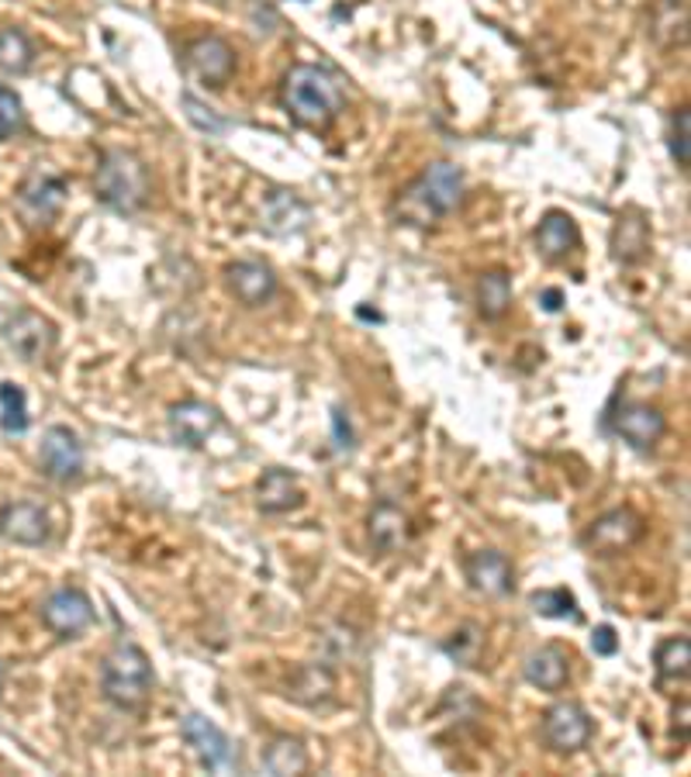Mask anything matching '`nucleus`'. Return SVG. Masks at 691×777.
Returning <instances> with one entry per match:
<instances>
[{
	"mask_svg": "<svg viewBox=\"0 0 691 777\" xmlns=\"http://www.w3.org/2000/svg\"><path fill=\"white\" fill-rule=\"evenodd\" d=\"M256 505H259V511H267V515L301 508L305 505L301 480L291 470H267L256 484Z\"/></svg>",
	"mask_w": 691,
	"mask_h": 777,
	"instance_id": "19",
	"label": "nucleus"
},
{
	"mask_svg": "<svg viewBox=\"0 0 691 777\" xmlns=\"http://www.w3.org/2000/svg\"><path fill=\"white\" fill-rule=\"evenodd\" d=\"M688 14H684V4L681 0H660L657 4V11H653V39L660 42V45H684V39H688Z\"/></svg>",
	"mask_w": 691,
	"mask_h": 777,
	"instance_id": "26",
	"label": "nucleus"
},
{
	"mask_svg": "<svg viewBox=\"0 0 691 777\" xmlns=\"http://www.w3.org/2000/svg\"><path fill=\"white\" fill-rule=\"evenodd\" d=\"M181 733L187 739V746L197 754L200 767L212 770V774H236L243 767V757H239V746L228 739L212 718L205 715H187L181 723Z\"/></svg>",
	"mask_w": 691,
	"mask_h": 777,
	"instance_id": "5",
	"label": "nucleus"
},
{
	"mask_svg": "<svg viewBox=\"0 0 691 777\" xmlns=\"http://www.w3.org/2000/svg\"><path fill=\"white\" fill-rule=\"evenodd\" d=\"M94 194L101 205L122 215H135L146 208L149 200V169L135 153L128 149H107L101 156L97 177H94Z\"/></svg>",
	"mask_w": 691,
	"mask_h": 777,
	"instance_id": "3",
	"label": "nucleus"
},
{
	"mask_svg": "<svg viewBox=\"0 0 691 777\" xmlns=\"http://www.w3.org/2000/svg\"><path fill=\"white\" fill-rule=\"evenodd\" d=\"M187 66L200 83L225 86L228 76H233V70H236V52L225 39L205 35V39H197V42L187 45Z\"/></svg>",
	"mask_w": 691,
	"mask_h": 777,
	"instance_id": "12",
	"label": "nucleus"
},
{
	"mask_svg": "<svg viewBox=\"0 0 691 777\" xmlns=\"http://www.w3.org/2000/svg\"><path fill=\"white\" fill-rule=\"evenodd\" d=\"M332 687H336V677L326 667L308 664V667L298 671V677L291 681V691H287V695H291L295 702H301V705H319V702H326L332 695Z\"/></svg>",
	"mask_w": 691,
	"mask_h": 777,
	"instance_id": "28",
	"label": "nucleus"
},
{
	"mask_svg": "<svg viewBox=\"0 0 691 777\" xmlns=\"http://www.w3.org/2000/svg\"><path fill=\"white\" fill-rule=\"evenodd\" d=\"M32 63H35L32 39H28L21 28H4V32H0V70L21 76L32 70Z\"/></svg>",
	"mask_w": 691,
	"mask_h": 777,
	"instance_id": "27",
	"label": "nucleus"
},
{
	"mask_svg": "<svg viewBox=\"0 0 691 777\" xmlns=\"http://www.w3.org/2000/svg\"><path fill=\"white\" fill-rule=\"evenodd\" d=\"M332 425H336V449H350L353 446V432H350V422H346L342 412H332Z\"/></svg>",
	"mask_w": 691,
	"mask_h": 777,
	"instance_id": "36",
	"label": "nucleus"
},
{
	"mask_svg": "<svg viewBox=\"0 0 691 777\" xmlns=\"http://www.w3.org/2000/svg\"><path fill=\"white\" fill-rule=\"evenodd\" d=\"M39 459H42L45 477L66 484V480H76L83 470V446L66 425H52L42 436Z\"/></svg>",
	"mask_w": 691,
	"mask_h": 777,
	"instance_id": "11",
	"label": "nucleus"
},
{
	"mask_svg": "<svg viewBox=\"0 0 691 777\" xmlns=\"http://www.w3.org/2000/svg\"><path fill=\"white\" fill-rule=\"evenodd\" d=\"M218 428V412L205 401H181V405L169 408V432L181 446H205L208 436Z\"/></svg>",
	"mask_w": 691,
	"mask_h": 777,
	"instance_id": "14",
	"label": "nucleus"
},
{
	"mask_svg": "<svg viewBox=\"0 0 691 777\" xmlns=\"http://www.w3.org/2000/svg\"><path fill=\"white\" fill-rule=\"evenodd\" d=\"M367 526H370V546L378 553H401L412 539L409 515L401 511L394 501H381L378 508H373Z\"/></svg>",
	"mask_w": 691,
	"mask_h": 777,
	"instance_id": "16",
	"label": "nucleus"
},
{
	"mask_svg": "<svg viewBox=\"0 0 691 777\" xmlns=\"http://www.w3.org/2000/svg\"><path fill=\"white\" fill-rule=\"evenodd\" d=\"M280 101H283L287 114L305 128H326L342 111L339 83L322 66H311V63L291 66V73L283 76Z\"/></svg>",
	"mask_w": 691,
	"mask_h": 777,
	"instance_id": "1",
	"label": "nucleus"
},
{
	"mask_svg": "<svg viewBox=\"0 0 691 777\" xmlns=\"http://www.w3.org/2000/svg\"><path fill=\"white\" fill-rule=\"evenodd\" d=\"M63 200H66L63 177H55V173H45V169H35L18 190V211L24 215L28 225H45V221H52L55 215L63 211Z\"/></svg>",
	"mask_w": 691,
	"mask_h": 777,
	"instance_id": "9",
	"label": "nucleus"
},
{
	"mask_svg": "<svg viewBox=\"0 0 691 777\" xmlns=\"http://www.w3.org/2000/svg\"><path fill=\"white\" fill-rule=\"evenodd\" d=\"M653 664H657V674L660 681H684L688 671H691V643L688 636H671L657 646L653 653Z\"/></svg>",
	"mask_w": 691,
	"mask_h": 777,
	"instance_id": "29",
	"label": "nucleus"
},
{
	"mask_svg": "<svg viewBox=\"0 0 691 777\" xmlns=\"http://www.w3.org/2000/svg\"><path fill=\"white\" fill-rule=\"evenodd\" d=\"M28 397L18 384H0V428L8 432V436H24L28 432Z\"/></svg>",
	"mask_w": 691,
	"mask_h": 777,
	"instance_id": "31",
	"label": "nucleus"
},
{
	"mask_svg": "<svg viewBox=\"0 0 691 777\" xmlns=\"http://www.w3.org/2000/svg\"><path fill=\"white\" fill-rule=\"evenodd\" d=\"M640 536H643V518L632 508H612L601 518H595L581 542L598 557H616V553L629 550Z\"/></svg>",
	"mask_w": 691,
	"mask_h": 777,
	"instance_id": "7",
	"label": "nucleus"
},
{
	"mask_svg": "<svg viewBox=\"0 0 691 777\" xmlns=\"http://www.w3.org/2000/svg\"><path fill=\"white\" fill-rule=\"evenodd\" d=\"M460 197H464V173L453 163H432L422 177L401 194L398 215L409 225H432L436 218L450 215Z\"/></svg>",
	"mask_w": 691,
	"mask_h": 777,
	"instance_id": "2",
	"label": "nucleus"
},
{
	"mask_svg": "<svg viewBox=\"0 0 691 777\" xmlns=\"http://www.w3.org/2000/svg\"><path fill=\"white\" fill-rule=\"evenodd\" d=\"M467 581L474 591L487 594V598H502L512 591V563L505 560V553L498 550H481V553H471L467 563Z\"/></svg>",
	"mask_w": 691,
	"mask_h": 777,
	"instance_id": "18",
	"label": "nucleus"
},
{
	"mask_svg": "<svg viewBox=\"0 0 691 777\" xmlns=\"http://www.w3.org/2000/svg\"><path fill=\"white\" fill-rule=\"evenodd\" d=\"M42 622L63 640H73L94 622V604L76 588H60L42 601Z\"/></svg>",
	"mask_w": 691,
	"mask_h": 777,
	"instance_id": "10",
	"label": "nucleus"
},
{
	"mask_svg": "<svg viewBox=\"0 0 691 777\" xmlns=\"http://www.w3.org/2000/svg\"><path fill=\"white\" fill-rule=\"evenodd\" d=\"M612 428H616V436H622L629 446H637V449H650L660 443V436H664V415H660L657 408L650 405H637V401H629V405H619L616 415H612Z\"/></svg>",
	"mask_w": 691,
	"mask_h": 777,
	"instance_id": "13",
	"label": "nucleus"
},
{
	"mask_svg": "<svg viewBox=\"0 0 691 777\" xmlns=\"http://www.w3.org/2000/svg\"><path fill=\"white\" fill-rule=\"evenodd\" d=\"M529 609H533L539 619H567V622H581L578 598H574L567 588L533 591V594H529Z\"/></svg>",
	"mask_w": 691,
	"mask_h": 777,
	"instance_id": "30",
	"label": "nucleus"
},
{
	"mask_svg": "<svg viewBox=\"0 0 691 777\" xmlns=\"http://www.w3.org/2000/svg\"><path fill=\"white\" fill-rule=\"evenodd\" d=\"M674 726H681V739L688 736V702H681V708L674 712Z\"/></svg>",
	"mask_w": 691,
	"mask_h": 777,
	"instance_id": "38",
	"label": "nucleus"
},
{
	"mask_svg": "<svg viewBox=\"0 0 691 777\" xmlns=\"http://www.w3.org/2000/svg\"><path fill=\"white\" fill-rule=\"evenodd\" d=\"M591 650H595L598 656H612V653L619 650L616 629H612V625H598V629L591 632Z\"/></svg>",
	"mask_w": 691,
	"mask_h": 777,
	"instance_id": "35",
	"label": "nucleus"
},
{
	"mask_svg": "<svg viewBox=\"0 0 691 777\" xmlns=\"http://www.w3.org/2000/svg\"><path fill=\"white\" fill-rule=\"evenodd\" d=\"M308 767V754H305V746L301 739L295 736H277L267 750H264V770L267 774H301Z\"/></svg>",
	"mask_w": 691,
	"mask_h": 777,
	"instance_id": "25",
	"label": "nucleus"
},
{
	"mask_svg": "<svg viewBox=\"0 0 691 777\" xmlns=\"http://www.w3.org/2000/svg\"><path fill=\"white\" fill-rule=\"evenodd\" d=\"M508 304H512V280H508V273L505 270H487V273H481V280H477V308H481V314L484 319H502V314L508 311Z\"/></svg>",
	"mask_w": 691,
	"mask_h": 777,
	"instance_id": "24",
	"label": "nucleus"
},
{
	"mask_svg": "<svg viewBox=\"0 0 691 777\" xmlns=\"http://www.w3.org/2000/svg\"><path fill=\"white\" fill-rule=\"evenodd\" d=\"M308 221V208L291 194V190H274L264 205V225L270 228L274 236H287V232H298V228Z\"/></svg>",
	"mask_w": 691,
	"mask_h": 777,
	"instance_id": "22",
	"label": "nucleus"
},
{
	"mask_svg": "<svg viewBox=\"0 0 691 777\" xmlns=\"http://www.w3.org/2000/svg\"><path fill=\"white\" fill-rule=\"evenodd\" d=\"M539 304H543L546 311H560V308H564V294L557 291V287H550V291H543Z\"/></svg>",
	"mask_w": 691,
	"mask_h": 777,
	"instance_id": "37",
	"label": "nucleus"
},
{
	"mask_svg": "<svg viewBox=\"0 0 691 777\" xmlns=\"http://www.w3.org/2000/svg\"><path fill=\"white\" fill-rule=\"evenodd\" d=\"M543 739L557 754H578L591 739V718L578 702H557L543 715Z\"/></svg>",
	"mask_w": 691,
	"mask_h": 777,
	"instance_id": "8",
	"label": "nucleus"
},
{
	"mask_svg": "<svg viewBox=\"0 0 691 777\" xmlns=\"http://www.w3.org/2000/svg\"><path fill=\"white\" fill-rule=\"evenodd\" d=\"M688 132H691V114H688V107H681V111L674 114V132H671V153H674V159H678L681 169H688V163H691Z\"/></svg>",
	"mask_w": 691,
	"mask_h": 777,
	"instance_id": "34",
	"label": "nucleus"
},
{
	"mask_svg": "<svg viewBox=\"0 0 691 777\" xmlns=\"http://www.w3.org/2000/svg\"><path fill=\"white\" fill-rule=\"evenodd\" d=\"M0 339L21 363H42L55 345V325L39 311H18L0 329Z\"/></svg>",
	"mask_w": 691,
	"mask_h": 777,
	"instance_id": "6",
	"label": "nucleus"
},
{
	"mask_svg": "<svg viewBox=\"0 0 691 777\" xmlns=\"http://www.w3.org/2000/svg\"><path fill=\"white\" fill-rule=\"evenodd\" d=\"M523 674L539 691H560L570 677V660L560 646H539L526 656Z\"/></svg>",
	"mask_w": 691,
	"mask_h": 777,
	"instance_id": "20",
	"label": "nucleus"
},
{
	"mask_svg": "<svg viewBox=\"0 0 691 777\" xmlns=\"http://www.w3.org/2000/svg\"><path fill=\"white\" fill-rule=\"evenodd\" d=\"M536 246L546 259H564L574 252L578 246V228H574V218L564 211H550L539 221V232H536Z\"/></svg>",
	"mask_w": 691,
	"mask_h": 777,
	"instance_id": "21",
	"label": "nucleus"
},
{
	"mask_svg": "<svg viewBox=\"0 0 691 777\" xmlns=\"http://www.w3.org/2000/svg\"><path fill=\"white\" fill-rule=\"evenodd\" d=\"M228 291H233L246 308H259L267 304L277 294V277L270 267L252 263V259H243V263H233L225 270Z\"/></svg>",
	"mask_w": 691,
	"mask_h": 777,
	"instance_id": "15",
	"label": "nucleus"
},
{
	"mask_svg": "<svg viewBox=\"0 0 691 777\" xmlns=\"http://www.w3.org/2000/svg\"><path fill=\"white\" fill-rule=\"evenodd\" d=\"M4 677H8V664L0 660V684H4Z\"/></svg>",
	"mask_w": 691,
	"mask_h": 777,
	"instance_id": "39",
	"label": "nucleus"
},
{
	"mask_svg": "<svg viewBox=\"0 0 691 777\" xmlns=\"http://www.w3.org/2000/svg\"><path fill=\"white\" fill-rule=\"evenodd\" d=\"M153 684H156V674H153V664L142 646L135 643H118L101 664V687H104V698L118 708H138L146 705V698L153 695Z\"/></svg>",
	"mask_w": 691,
	"mask_h": 777,
	"instance_id": "4",
	"label": "nucleus"
},
{
	"mask_svg": "<svg viewBox=\"0 0 691 777\" xmlns=\"http://www.w3.org/2000/svg\"><path fill=\"white\" fill-rule=\"evenodd\" d=\"M21 125H24V111H21L18 94L8 91V86H0V142L21 132Z\"/></svg>",
	"mask_w": 691,
	"mask_h": 777,
	"instance_id": "33",
	"label": "nucleus"
},
{
	"mask_svg": "<svg viewBox=\"0 0 691 777\" xmlns=\"http://www.w3.org/2000/svg\"><path fill=\"white\" fill-rule=\"evenodd\" d=\"M0 536L21 542V546H39L49 539V515L35 501H18L0 511Z\"/></svg>",
	"mask_w": 691,
	"mask_h": 777,
	"instance_id": "17",
	"label": "nucleus"
},
{
	"mask_svg": "<svg viewBox=\"0 0 691 777\" xmlns=\"http://www.w3.org/2000/svg\"><path fill=\"white\" fill-rule=\"evenodd\" d=\"M443 653H450V656L456 660V664L474 667V664H477V653H481V629H477V625L456 629L453 636L443 643Z\"/></svg>",
	"mask_w": 691,
	"mask_h": 777,
	"instance_id": "32",
	"label": "nucleus"
},
{
	"mask_svg": "<svg viewBox=\"0 0 691 777\" xmlns=\"http://www.w3.org/2000/svg\"><path fill=\"white\" fill-rule=\"evenodd\" d=\"M612 249H616V259L622 263H640L650 249V228L643 221L640 211H626L616 225V236H612Z\"/></svg>",
	"mask_w": 691,
	"mask_h": 777,
	"instance_id": "23",
	"label": "nucleus"
}]
</instances>
